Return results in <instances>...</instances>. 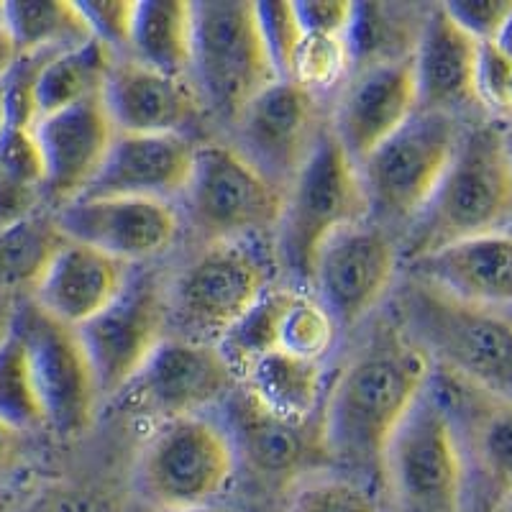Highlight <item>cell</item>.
Masks as SVG:
<instances>
[{
  "label": "cell",
  "mask_w": 512,
  "mask_h": 512,
  "mask_svg": "<svg viewBox=\"0 0 512 512\" xmlns=\"http://www.w3.org/2000/svg\"><path fill=\"white\" fill-rule=\"evenodd\" d=\"M431 372V359L400 323L379 320L320 405V446L328 464L351 477L382 472L384 448L428 387Z\"/></svg>",
  "instance_id": "1"
},
{
  "label": "cell",
  "mask_w": 512,
  "mask_h": 512,
  "mask_svg": "<svg viewBox=\"0 0 512 512\" xmlns=\"http://www.w3.org/2000/svg\"><path fill=\"white\" fill-rule=\"evenodd\" d=\"M392 303V318L425 351L433 367L512 402L510 313L461 303L413 277L402 280Z\"/></svg>",
  "instance_id": "2"
},
{
  "label": "cell",
  "mask_w": 512,
  "mask_h": 512,
  "mask_svg": "<svg viewBox=\"0 0 512 512\" xmlns=\"http://www.w3.org/2000/svg\"><path fill=\"white\" fill-rule=\"evenodd\" d=\"M512 221V157L500 126L461 131L456 152L433 198L410 226L405 256L436 251L456 241L505 231Z\"/></svg>",
  "instance_id": "3"
},
{
  "label": "cell",
  "mask_w": 512,
  "mask_h": 512,
  "mask_svg": "<svg viewBox=\"0 0 512 512\" xmlns=\"http://www.w3.org/2000/svg\"><path fill=\"white\" fill-rule=\"evenodd\" d=\"M372 221L359 167L338 144L331 126L285 192L282 216L272 236L277 269L290 287H310L320 249L344 228Z\"/></svg>",
  "instance_id": "4"
},
{
  "label": "cell",
  "mask_w": 512,
  "mask_h": 512,
  "mask_svg": "<svg viewBox=\"0 0 512 512\" xmlns=\"http://www.w3.org/2000/svg\"><path fill=\"white\" fill-rule=\"evenodd\" d=\"M277 256L269 239L216 241L169 282V333L218 344L272 287Z\"/></svg>",
  "instance_id": "5"
},
{
  "label": "cell",
  "mask_w": 512,
  "mask_h": 512,
  "mask_svg": "<svg viewBox=\"0 0 512 512\" xmlns=\"http://www.w3.org/2000/svg\"><path fill=\"white\" fill-rule=\"evenodd\" d=\"M274 80L254 0L192 3L190 82L203 108L233 126L246 105Z\"/></svg>",
  "instance_id": "6"
},
{
  "label": "cell",
  "mask_w": 512,
  "mask_h": 512,
  "mask_svg": "<svg viewBox=\"0 0 512 512\" xmlns=\"http://www.w3.org/2000/svg\"><path fill=\"white\" fill-rule=\"evenodd\" d=\"M185 216L203 244L272 239L282 195L226 141L195 144L190 177L180 195Z\"/></svg>",
  "instance_id": "7"
},
{
  "label": "cell",
  "mask_w": 512,
  "mask_h": 512,
  "mask_svg": "<svg viewBox=\"0 0 512 512\" xmlns=\"http://www.w3.org/2000/svg\"><path fill=\"white\" fill-rule=\"evenodd\" d=\"M461 126L456 116L415 111L359 167L369 213L382 223H413L446 175Z\"/></svg>",
  "instance_id": "8"
},
{
  "label": "cell",
  "mask_w": 512,
  "mask_h": 512,
  "mask_svg": "<svg viewBox=\"0 0 512 512\" xmlns=\"http://www.w3.org/2000/svg\"><path fill=\"white\" fill-rule=\"evenodd\" d=\"M236 461L228 433L208 415L164 420L141 448L139 482L162 510L218 505L236 477Z\"/></svg>",
  "instance_id": "9"
},
{
  "label": "cell",
  "mask_w": 512,
  "mask_h": 512,
  "mask_svg": "<svg viewBox=\"0 0 512 512\" xmlns=\"http://www.w3.org/2000/svg\"><path fill=\"white\" fill-rule=\"evenodd\" d=\"M382 477L405 512H461L464 464L446 410L425 387L384 448Z\"/></svg>",
  "instance_id": "10"
},
{
  "label": "cell",
  "mask_w": 512,
  "mask_h": 512,
  "mask_svg": "<svg viewBox=\"0 0 512 512\" xmlns=\"http://www.w3.org/2000/svg\"><path fill=\"white\" fill-rule=\"evenodd\" d=\"M428 387L446 410L459 443L464 507L495 512L512 495V402L438 367Z\"/></svg>",
  "instance_id": "11"
},
{
  "label": "cell",
  "mask_w": 512,
  "mask_h": 512,
  "mask_svg": "<svg viewBox=\"0 0 512 512\" xmlns=\"http://www.w3.org/2000/svg\"><path fill=\"white\" fill-rule=\"evenodd\" d=\"M13 328L24 338L29 351L49 431L59 438L88 433L98 413L100 387L77 328L64 326L44 313L31 297L16 303Z\"/></svg>",
  "instance_id": "12"
},
{
  "label": "cell",
  "mask_w": 512,
  "mask_h": 512,
  "mask_svg": "<svg viewBox=\"0 0 512 512\" xmlns=\"http://www.w3.org/2000/svg\"><path fill=\"white\" fill-rule=\"evenodd\" d=\"M77 333L100 397H118L169 336V282L157 269H131L116 300Z\"/></svg>",
  "instance_id": "13"
},
{
  "label": "cell",
  "mask_w": 512,
  "mask_h": 512,
  "mask_svg": "<svg viewBox=\"0 0 512 512\" xmlns=\"http://www.w3.org/2000/svg\"><path fill=\"white\" fill-rule=\"evenodd\" d=\"M236 387L239 374L218 344L169 333L118 400L128 413L164 423L221 408Z\"/></svg>",
  "instance_id": "14"
},
{
  "label": "cell",
  "mask_w": 512,
  "mask_h": 512,
  "mask_svg": "<svg viewBox=\"0 0 512 512\" xmlns=\"http://www.w3.org/2000/svg\"><path fill=\"white\" fill-rule=\"evenodd\" d=\"M326 126L320 95L295 80H274L236 118L231 146L285 195Z\"/></svg>",
  "instance_id": "15"
},
{
  "label": "cell",
  "mask_w": 512,
  "mask_h": 512,
  "mask_svg": "<svg viewBox=\"0 0 512 512\" xmlns=\"http://www.w3.org/2000/svg\"><path fill=\"white\" fill-rule=\"evenodd\" d=\"M400 251L390 231L364 221L336 233L315 259L310 295L318 300L338 331H351L379 308L397 277Z\"/></svg>",
  "instance_id": "16"
},
{
  "label": "cell",
  "mask_w": 512,
  "mask_h": 512,
  "mask_svg": "<svg viewBox=\"0 0 512 512\" xmlns=\"http://www.w3.org/2000/svg\"><path fill=\"white\" fill-rule=\"evenodd\" d=\"M54 218L70 241L93 246L128 267L172 249L182 228L172 203L149 198H77L54 208Z\"/></svg>",
  "instance_id": "17"
},
{
  "label": "cell",
  "mask_w": 512,
  "mask_h": 512,
  "mask_svg": "<svg viewBox=\"0 0 512 512\" xmlns=\"http://www.w3.org/2000/svg\"><path fill=\"white\" fill-rule=\"evenodd\" d=\"M418 111L413 57L354 67L341 82L328 121L338 144L356 164L367 159L382 141Z\"/></svg>",
  "instance_id": "18"
},
{
  "label": "cell",
  "mask_w": 512,
  "mask_h": 512,
  "mask_svg": "<svg viewBox=\"0 0 512 512\" xmlns=\"http://www.w3.org/2000/svg\"><path fill=\"white\" fill-rule=\"evenodd\" d=\"M236 459H244L254 474L267 482H282L290 487L295 479L313 469H323L318 418L310 423H292L262 408L244 387H236L221 405Z\"/></svg>",
  "instance_id": "19"
},
{
  "label": "cell",
  "mask_w": 512,
  "mask_h": 512,
  "mask_svg": "<svg viewBox=\"0 0 512 512\" xmlns=\"http://www.w3.org/2000/svg\"><path fill=\"white\" fill-rule=\"evenodd\" d=\"M34 134L47 169V200L59 208L88 190L118 131L108 116L103 95H95L85 103L39 118Z\"/></svg>",
  "instance_id": "20"
},
{
  "label": "cell",
  "mask_w": 512,
  "mask_h": 512,
  "mask_svg": "<svg viewBox=\"0 0 512 512\" xmlns=\"http://www.w3.org/2000/svg\"><path fill=\"white\" fill-rule=\"evenodd\" d=\"M408 277L477 308L512 310V233L456 241L410 259Z\"/></svg>",
  "instance_id": "21"
},
{
  "label": "cell",
  "mask_w": 512,
  "mask_h": 512,
  "mask_svg": "<svg viewBox=\"0 0 512 512\" xmlns=\"http://www.w3.org/2000/svg\"><path fill=\"white\" fill-rule=\"evenodd\" d=\"M195 157L185 134H116L103 167L80 198H180Z\"/></svg>",
  "instance_id": "22"
},
{
  "label": "cell",
  "mask_w": 512,
  "mask_h": 512,
  "mask_svg": "<svg viewBox=\"0 0 512 512\" xmlns=\"http://www.w3.org/2000/svg\"><path fill=\"white\" fill-rule=\"evenodd\" d=\"M482 41L466 34L443 3L423 13L418 44L413 49L418 111H436L456 116L479 103L477 67Z\"/></svg>",
  "instance_id": "23"
},
{
  "label": "cell",
  "mask_w": 512,
  "mask_h": 512,
  "mask_svg": "<svg viewBox=\"0 0 512 512\" xmlns=\"http://www.w3.org/2000/svg\"><path fill=\"white\" fill-rule=\"evenodd\" d=\"M103 103L118 134H185L203 108L190 77L164 75L128 57L113 64Z\"/></svg>",
  "instance_id": "24"
},
{
  "label": "cell",
  "mask_w": 512,
  "mask_h": 512,
  "mask_svg": "<svg viewBox=\"0 0 512 512\" xmlns=\"http://www.w3.org/2000/svg\"><path fill=\"white\" fill-rule=\"evenodd\" d=\"M128 272V264L93 246L67 239L31 300L64 326L80 328L116 300L126 285Z\"/></svg>",
  "instance_id": "25"
},
{
  "label": "cell",
  "mask_w": 512,
  "mask_h": 512,
  "mask_svg": "<svg viewBox=\"0 0 512 512\" xmlns=\"http://www.w3.org/2000/svg\"><path fill=\"white\" fill-rule=\"evenodd\" d=\"M323 377L320 361L272 351L246 367L239 384L269 413L292 423H310L323 405Z\"/></svg>",
  "instance_id": "26"
},
{
  "label": "cell",
  "mask_w": 512,
  "mask_h": 512,
  "mask_svg": "<svg viewBox=\"0 0 512 512\" xmlns=\"http://www.w3.org/2000/svg\"><path fill=\"white\" fill-rule=\"evenodd\" d=\"M128 59L172 77H190L192 3L136 0Z\"/></svg>",
  "instance_id": "27"
},
{
  "label": "cell",
  "mask_w": 512,
  "mask_h": 512,
  "mask_svg": "<svg viewBox=\"0 0 512 512\" xmlns=\"http://www.w3.org/2000/svg\"><path fill=\"white\" fill-rule=\"evenodd\" d=\"M116 54L103 41L88 39L80 47L52 54L36 75L34 108L36 121L52 113L64 111L70 105L103 95L105 82L111 77Z\"/></svg>",
  "instance_id": "28"
},
{
  "label": "cell",
  "mask_w": 512,
  "mask_h": 512,
  "mask_svg": "<svg viewBox=\"0 0 512 512\" xmlns=\"http://www.w3.org/2000/svg\"><path fill=\"white\" fill-rule=\"evenodd\" d=\"M67 236L57 226L54 210H41L13 226L0 228V295L24 300L39 287Z\"/></svg>",
  "instance_id": "29"
},
{
  "label": "cell",
  "mask_w": 512,
  "mask_h": 512,
  "mask_svg": "<svg viewBox=\"0 0 512 512\" xmlns=\"http://www.w3.org/2000/svg\"><path fill=\"white\" fill-rule=\"evenodd\" d=\"M18 54H59L93 39L80 6L70 0H8L0 3Z\"/></svg>",
  "instance_id": "30"
},
{
  "label": "cell",
  "mask_w": 512,
  "mask_h": 512,
  "mask_svg": "<svg viewBox=\"0 0 512 512\" xmlns=\"http://www.w3.org/2000/svg\"><path fill=\"white\" fill-rule=\"evenodd\" d=\"M425 13V11H423ZM423 13L408 21V11L390 3H356L354 24H351L346 44H349L351 70L374 62L413 57L418 44Z\"/></svg>",
  "instance_id": "31"
},
{
  "label": "cell",
  "mask_w": 512,
  "mask_h": 512,
  "mask_svg": "<svg viewBox=\"0 0 512 512\" xmlns=\"http://www.w3.org/2000/svg\"><path fill=\"white\" fill-rule=\"evenodd\" d=\"M295 290L297 287L290 285H272L259 297V303L218 341V349L223 351L239 377L256 359L280 351L282 315H285Z\"/></svg>",
  "instance_id": "32"
},
{
  "label": "cell",
  "mask_w": 512,
  "mask_h": 512,
  "mask_svg": "<svg viewBox=\"0 0 512 512\" xmlns=\"http://www.w3.org/2000/svg\"><path fill=\"white\" fill-rule=\"evenodd\" d=\"M0 423H6L16 433L47 428L29 351L16 328H11L6 341L0 344Z\"/></svg>",
  "instance_id": "33"
},
{
  "label": "cell",
  "mask_w": 512,
  "mask_h": 512,
  "mask_svg": "<svg viewBox=\"0 0 512 512\" xmlns=\"http://www.w3.org/2000/svg\"><path fill=\"white\" fill-rule=\"evenodd\" d=\"M285 512H382V505L359 477L323 466L287 487Z\"/></svg>",
  "instance_id": "34"
},
{
  "label": "cell",
  "mask_w": 512,
  "mask_h": 512,
  "mask_svg": "<svg viewBox=\"0 0 512 512\" xmlns=\"http://www.w3.org/2000/svg\"><path fill=\"white\" fill-rule=\"evenodd\" d=\"M338 326L310 292L295 290L280 326V351L308 361H326L338 341Z\"/></svg>",
  "instance_id": "35"
},
{
  "label": "cell",
  "mask_w": 512,
  "mask_h": 512,
  "mask_svg": "<svg viewBox=\"0 0 512 512\" xmlns=\"http://www.w3.org/2000/svg\"><path fill=\"white\" fill-rule=\"evenodd\" d=\"M351 72L349 44L341 36L305 34L295 59L292 80L300 82L310 93L323 95L331 88H341V82Z\"/></svg>",
  "instance_id": "36"
},
{
  "label": "cell",
  "mask_w": 512,
  "mask_h": 512,
  "mask_svg": "<svg viewBox=\"0 0 512 512\" xmlns=\"http://www.w3.org/2000/svg\"><path fill=\"white\" fill-rule=\"evenodd\" d=\"M256 8V24L264 41V52H267L272 70L277 80H292L295 72V59L300 52V44L305 39V31L297 21L295 3L285 0H262L254 3Z\"/></svg>",
  "instance_id": "37"
},
{
  "label": "cell",
  "mask_w": 512,
  "mask_h": 512,
  "mask_svg": "<svg viewBox=\"0 0 512 512\" xmlns=\"http://www.w3.org/2000/svg\"><path fill=\"white\" fill-rule=\"evenodd\" d=\"M0 175L47 192V169L34 126L6 123V131L0 136Z\"/></svg>",
  "instance_id": "38"
},
{
  "label": "cell",
  "mask_w": 512,
  "mask_h": 512,
  "mask_svg": "<svg viewBox=\"0 0 512 512\" xmlns=\"http://www.w3.org/2000/svg\"><path fill=\"white\" fill-rule=\"evenodd\" d=\"M88 21L90 34L105 47L111 49L116 57H126L128 41H131V26H134L136 0L134 3H123V0H88V3H77Z\"/></svg>",
  "instance_id": "39"
},
{
  "label": "cell",
  "mask_w": 512,
  "mask_h": 512,
  "mask_svg": "<svg viewBox=\"0 0 512 512\" xmlns=\"http://www.w3.org/2000/svg\"><path fill=\"white\" fill-rule=\"evenodd\" d=\"M295 13L305 34L346 39L351 24H354L356 3H349V0H300V3H295Z\"/></svg>",
  "instance_id": "40"
},
{
  "label": "cell",
  "mask_w": 512,
  "mask_h": 512,
  "mask_svg": "<svg viewBox=\"0 0 512 512\" xmlns=\"http://www.w3.org/2000/svg\"><path fill=\"white\" fill-rule=\"evenodd\" d=\"M512 64L492 44H482L477 67L479 103H487L495 111L510 113Z\"/></svg>",
  "instance_id": "41"
},
{
  "label": "cell",
  "mask_w": 512,
  "mask_h": 512,
  "mask_svg": "<svg viewBox=\"0 0 512 512\" xmlns=\"http://www.w3.org/2000/svg\"><path fill=\"white\" fill-rule=\"evenodd\" d=\"M510 3L512 0H454V3H443V8L466 34L487 44L500 29Z\"/></svg>",
  "instance_id": "42"
},
{
  "label": "cell",
  "mask_w": 512,
  "mask_h": 512,
  "mask_svg": "<svg viewBox=\"0 0 512 512\" xmlns=\"http://www.w3.org/2000/svg\"><path fill=\"white\" fill-rule=\"evenodd\" d=\"M18 436L13 428H8L6 423H0V487L6 482L8 474L13 472V466L18 461Z\"/></svg>",
  "instance_id": "43"
},
{
  "label": "cell",
  "mask_w": 512,
  "mask_h": 512,
  "mask_svg": "<svg viewBox=\"0 0 512 512\" xmlns=\"http://www.w3.org/2000/svg\"><path fill=\"white\" fill-rule=\"evenodd\" d=\"M16 59H18L16 41H13V36H11V31H8L6 21L0 18V82L6 80L8 72L13 70Z\"/></svg>",
  "instance_id": "44"
},
{
  "label": "cell",
  "mask_w": 512,
  "mask_h": 512,
  "mask_svg": "<svg viewBox=\"0 0 512 512\" xmlns=\"http://www.w3.org/2000/svg\"><path fill=\"white\" fill-rule=\"evenodd\" d=\"M487 44H492V47H495L497 52H500L502 57L512 64V3H510V8H507L505 18H502L500 29L495 31L492 41H487Z\"/></svg>",
  "instance_id": "45"
},
{
  "label": "cell",
  "mask_w": 512,
  "mask_h": 512,
  "mask_svg": "<svg viewBox=\"0 0 512 512\" xmlns=\"http://www.w3.org/2000/svg\"><path fill=\"white\" fill-rule=\"evenodd\" d=\"M16 303L13 297H3L0 295V344L6 341V336L11 333L13 328V315H16Z\"/></svg>",
  "instance_id": "46"
},
{
  "label": "cell",
  "mask_w": 512,
  "mask_h": 512,
  "mask_svg": "<svg viewBox=\"0 0 512 512\" xmlns=\"http://www.w3.org/2000/svg\"><path fill=\"white\" fill-rule=\"evenodd\" d=\"M162 512H228V510L221 505H198V507H172V510H162Z\"/></svg>",
  "instance_id": "47"
},
{
  "label": "cell",
  "mask_w": 512,
  "mask_h": 512,
  "mask_svg": "<svg viewBox=\"0 0 512 512\" xmlns=\"http://www.w3.org/2000/svg\"><path fill=\"white\" fill-rule=\"evenodd\" d=\"M8 123V108H6V93H3V82H0V136L6 131Z\"/></svg>",
  "instance_id": "48"
},
{
  "label": "cell",
  "mask_w": 512,
  "mask_h": 512,
  "mask_svg": "<svg viewBox=\"0 0 512 512\" xmlns=\"http://www.w3.org/2000/svg\"><path fill=\"white\" fill-rule=\"evenodd\" d=\"M0 512H13V495L0 487Z\"/></svg>",
  "instance_id": "49"
},
{
  "label": "cell",
  "mask_w": 512,
  "mask_h": 512,
  "mask_svg": "<svg viewBox=\"0 0 512 512\" xmlns=\"http://www.w3.org/2000/svg\"><path fill=\"white\" fill-rule=\"evenodd\" d=\"M495 512H512V495L510 497H507V500L505 502H502V505L500 507H497V510Z\"/></svg>",
  "instance_id": "50"
},
{
  "label": "cell",
  "mask_w": 512,
  "mask_h": 512,
  "mask_svg": "<svg viewBox=\"0 0 512 512\" xmlns=\"http://www.w3.org/2000/svg\"><path fill=\"white\" fill-rule=\"evenodd\" d=\"M507 136V149H510V157H512V134H505Z\"/></svg>",
  "instance_id": "51"
},
{
  "label": "cell",
  "mask_w": 512,
  "mask_h": 512,
  "mask_svg": "<svg viewBox=\"0 0 512 512\" xmlns=\"http://www.w3.org/2000/svg\"><path fill=\"white\" fill-rule=\"evenodd\" d=\"M510 113H512V82H510Z\"/></svg>",
  "instance_id": "52"
},
{
  "label": "cell",
  "mask_w": 512,
  "mask_h": 512,
  "mask_svg": "<svg viewBox=\"0 0 512 512\" xmlns=\"http://www.w3.org/2000/svg\"><path fill=\"white\" fill-rule=\"evenodd\" d=\"M249 512H267V510H259V507H256V510H249Z\"/></svg>",
  "instance_id": "53"
}]
</instances>
